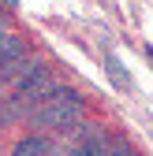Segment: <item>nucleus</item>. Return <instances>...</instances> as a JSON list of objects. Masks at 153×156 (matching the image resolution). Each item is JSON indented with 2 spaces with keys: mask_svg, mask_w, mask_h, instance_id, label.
I'll use <instances>...</instances> for the list:
<instances>
[{
  "mask_svg": "<svg viewBox=\"0 0 153 156\" xmlns=\"http://www.w3.org/2000/svg\"><path fill=\"white\" fill-rule=\"evenodd\" d=\"M108 156H138V152L131 149L123 138H112V141H108Z\"/></svg>",
  "mask_w": 153,
  "mask_h": 156,
  "instance_id": "39448f33",
  "label": "nucleus"
},
{
  "mask_svg": "<svg viewBox=\"0 0 153 156\" xmlns=\"http://www.w3.org/2000/svg\"><path fill=\"white\" fill-rule=\"evenodd\" d=\"M4 37H8V34H4V30H0V45H4Z\"/></svg>",
  "mask_w": 153,
  "mask_h": 156,
  "instance_id": "0eeeda50",
  "label": "nucleus"
},
{
  "mask_svg": "<svg viewBox=\"0 0 153 156\" xmlns=\"http://www.w3.org/2000/svg\"><path fill=\"white\" fill-rule=\"evenodd\" d=\"M34 67H37V60H30V56H19V60H11V63H0V86H4V82L19 86Z\"/></svg>",
  "mask_w": 153,
  "mask_h": 156,
  "instance_id": "f03ea898",
  "label": "nucleus"
},
{
  "mask_svg": "<svg viewBox=\"0 0 153 156\" xmlns=\"http://www.w3.org/2000/svg\"><path fill=\"white\" fill-rule=\"evenodd\" d=\"M108 71H112V82H116V86H120V89H123V86H127V82H131V78H127V74H123V67H120V60H116V56H108Z\"/></svg>",
  "mask_w": 153,
  "mask_h": 156,
  "instance_id": "423d86ee",
  "label": "nucleus"
},
{
  "mask_svg": "<svg viewBox=\"0 0 153 156\" xmlns=\"http://www.w3.org/2000/svg\"><path fill=\"white\" fill-rule=\"evenodd\" d=\"M11 156H45V141L41 138H23L11 149Z\"/></svg>",
  "mask_w": 153,
  "mask_h": 156,
  "instance_id": "20e7f679",
  "label": "nucleus"
},
{
  "mask_svg": "<svg viewBox=\"0 0 153 156\" xmlns=\"http://www.w3.org/2000/svg\"><path fill=\"white\" fill-rule=\"evenodd\" d=\"M19 56H26V45H23V37L8 34V37H4V45H0V63H11V60H19Z\"/></svg>",
  "mask_w": 153,
  "mask_h": 156,
  "instance_id": "7ed1b4c3",
  "label": "nucleus"
},
{
  "mask_svg": "<svg viewBox=\"0 0 153 156\" xmlns=\"http://www.w3.org/2000/svg\"><path fill=\"white\" fill-rule=\"evenodd\" d=\"M30 119H34L37 130H75L79 119H82V101H79V93H75V89L56 86L52 97L30 115Z\"/></svg>",
  "mask_w": 153,
  "mask_h": 156,
  "instance_id": "f257e3e1",
  "label": "nucleus"
}]
</instances>
